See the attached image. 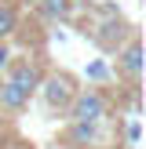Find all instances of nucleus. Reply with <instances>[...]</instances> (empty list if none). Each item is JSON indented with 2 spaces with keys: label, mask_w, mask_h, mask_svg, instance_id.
<instances>
[{
  "label": "nucleus",
  "mask_w": 146,
  "mask_h": 149,
  "mask_svg": "<svg viewBox=\"0 0 146 149\" xmlns=\"http://www.w3.org/2000/svg\"><path fill=\"white\" fill-rule=\"evenodd\" d=\"M7 58H11V51H7L4 44H0V69H7Z\"/></svg>",
  "instance_id": "nucleus-8"
},
{
  "label": "nucleus",
  "mask_w": 146,
  "mask_h": 149,
  "mask_svg": "<svg viewBox=\"0 0 146 149\" xmlns=\"http://www.w3.org/2000/svg\"><path fill=\"white\" fill-rule=\"evenodd\" d=\"M4 80H11V84L18 87L22 95H33L36 87H40V69H36L33 62H15V65H11V73H7Z\"/></svg>",
  "instance_id": "nucleus-3"
},
{
  "label": "nucleus",
  "mask_w": 146,
  "mask_h": 149,
  "mask_svg": "<svg viewBox=\"0 0 146 149\" xmlns=\"http://www.w3.org/2000/svg\"><path fill=\"white\" fill-rule=\"evenodd\" d=\"M15 26H18V15H15V7L0 4V40H4V36H11V33H15Z\"/></svg>",
  "instance_id": "nucleus-6"
},
{
  "label": "nucleus",
  "mask_w": 146,
  "mask_h": 149,
  "mask_svg": "<svg viewBox=\"0 0 146 149\" xmlns=\"http://www.w3.org/2000/svg\"><path fill=\"white\" fill-rule=\"evenodd\" d=\"M106 116V98L99 91H77V98L69 102V120L73 124H99Z\"/></svg>",
  "instance_id": "nucleus-2"
},
{
  "label": "nucleus",
  "mask_w": 146,
  "mask_h": 149,
  "mask_svg": "<svg viewBox=\"0 0 146 149\" xmlns=\"http://www.w3.org/2000/svg\"><path fill=\"white\" fill-rule=\"evenodd\" d=\"M26 102H29V95H22L11 80H0V106L4 109H22Z\"/></svg>",
  "instance_id": "nucleus-5"
},
{
  "label": "nucleus",
  "mask_w": 146,
  "mask_h": 149,
  "mask_svg": "<svg viewBox=\"0 0 146 149\" xmlns=\"http://www.w3.org/2000/svg\"><path fill=\"white\" fill-rule=\"evenodd\" d=\"M44 15H48V18H66V15H69V4H66V0H44Z\"/></svg>",
  "instance_id": "nucleus-7"
},
{
  "label": "nucleus",
  "mask_w": 146,
  "mask_h": 149,
  "mask_svg": "<svg viewBox=\"0 0 146 149\" xmlns=\"http://www.w3.org/2000/svg\"><path fill=\"white\" fill-rule=\"evenodd\" d=\"M40 91H44V102H48L51 113H55V109H69V102L77 98V80H73L69 73H51L40 84Z\"/></svg>",
  "instance_id": "nucleus-1"
},
{
  "label": "nucleus",
  "mask_w": 146,
  "mask_h": 149,
  "mask_svg": "<svg viewBox=\"0 0 146 149\" xmlns=\"http://www.w3.org/2000/svg\"><path fill=\"white\" fill-rule=\"evenodd\" d=\"M121 69L128 80H139V69H142V51H139V40H128V47H124L121 55Z\"/></svg>",
  "instance_id": "nucleus-4"
}]
</instances>
